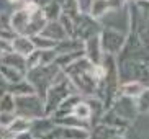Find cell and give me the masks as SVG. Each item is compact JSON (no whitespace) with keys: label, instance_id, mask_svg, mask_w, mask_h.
I'll return each instance as SVG.
<instances>
[{"label":"cell","instance_id":"obj_1","mask_svg":"<svg viewBox=\"0 0 149 139\" xmlns=\"http://www.w3.org/2000/svg\"><path fill=\"white\" fill-rule=\"evenodd\" d=\"M74 93H77V90H75V87L72 85V82L67 77L64 80H61V82L51 83L43 98L44 116H53L54 111L59 108V105L66 100L69 95H74Z\"/></svg>","mask_w":149,"mask_h":139},{"label":"cell","instance_id":"obj_2","mask_svg":"<svg viewBox=\"0 0 149 139\" xmlns=\"http://www.w3.org/2000/svg\"><path fill=\"white\" fill-rule=\"evenodd\" d=\"M15 115L23 116L28 120L44 116V106L43 100L38 95H28V97H17L15 98Z\"/></svg>","mask_w":149,"mask_h":139},{"label":"cell","instance_id":"obj_3","mask_svg":"<svg viewBox=\"0 0 149 139\" xmlns=\"http://www.w3.org/2000/svg\"><path fill=\"white\" fill-rule=\"evenodd\" d=\"M98 39H100L102 51L105 54H110V56L121 51L125 46V41H126V38L116 30H103L102 35H98Z\"/></svg>","mask_w":149,"mask_h":139},{"label":"cell","instance_id":"obj_4","mask_svg":"<svg viewBox=\"0 0 149 139\" xmlns=\"http://www.w3.org/2000/svg\"><path fill=\"white\" fill-rule=\"evenodd\" d=\"M113 111L118 116H121L123 120H126V121L131 123L133 120H134L136 116H138V110H136V103L134 100H131V98H125V97H116V100L113 101Z\"/></svg>","mask_w":149,"mask_h":139},{"label":"cell","instance_id":"obj_5","mask_svg":"<svg viewBox=\"0 0 149 139\" xmlns=\"http://www.w3.org/2000/svg\"><path fill=\"white\" fill-rule=\"evenodd\" d=\"M30 20H31V15L25 8L17 10V12L12 13V17L8 20L10 30L20 36H25L26 35V30H28V25H30Z\"/></svg>","mask_w":149,"mask_h":139},{"label":"cell","instance_id":"obj_6","mask_svg":"<svg viewBox=\"0 0 149 139\" xmlns=\"http://www.w3.org/2000/svg\"><path fill=\"white\" fill-rule=\"evenodd\" d=\"M54 128H56V124H54L53 118L51 116H43V118L31 120L30 133L35 136V139H44Z\"/></svg>","mask_w":149,"mask_h":139},{"label":"cell","instance_id":"obj_7","mask_svg":"<svg viewBox=\"0 0 149 139\" xmlns=\"http://www.w3.org/2000/svg\"><path fill=\"white\" fill-rule=\"evenodd\" d=\"M102 51L100 48V39H98V35L92 36V38H87L85 43H84V56L90 64H100L102 62Z\"/></svg>","mask_w":149,"mask_h":139},{"label":"cell","instance_id":"obj_8","mask_svg":"<svg viewBox=\"0 0 149 139\" xmlns=\"http://www.w3.org/2000/svg\"><path fill=\"white\" fill-rule=\"evenodd\" d=\"M10 44H12V52H15V54H18V56L25 57V59L35 51V44L31 43V38H28V36L17 35L13 39H12V43Z\"/></svg>","mask_w":149,"mask_h":139},{"label":"cell","instance_id":"obj_9","mask_svg":"<svg viewBox=\"0 0 149 139\" xmlns=\"http://www.w3.org/2000/svg\"><path fill=\"white\" fill-rule=\"evenodd\" d=\"M144 85L139 83L138 80H128V82L121 83L118 87V95L125 97V98H131V100H136L138 97L141 95V92L144 90Z\"/></svg>","mask_w":149,"mask_h":139},{"label":"cell","instance_id":"obj_10","mask_svg":"<svg viewBox=\"0 0 149 139\" xmlns=\"http://www.w3.org/2000/svg\"><path fill=\"white\" fill-rule=\"evenodd\" d=\"M0 62L7 67H13L17 70H22L25 72L26 70V65H25V57L18 56L15 52H3L2 56H0Z\"/></svg>","mask_w":149,"mask_h":139},{"label":"cell","instance_id":"obj_11","mask_svg":"<svg viewBox=\"0 0 149 139\" xmlns=\"http://www.w3.org/2000/svg\"><path fill=\"white\" fill-rule=\"evenodd\" d=\"M0 75L5 80V83H8V85H13V83H18V82H22V80H25V72L17 70L13 67H7L3 64H0Z\"/></svg>","mask_w":149,"mask_h":139},{"label":"cell","instance_id":"obj_12","mask_svg":"<svg viewBox=\"0 0 149 139\" xmlns=\"http://www.w3.org/2000/svg\"><path fill=\"white\" fill-rule=\"evenodd\" d=\"M30 126H31V120L23 118V116H15V120L12 121V124L7 128V133H8L10 138H13L15 134L30 131Z\"/></svg>","mask_w":149,"mask_h":139},{"label":"cell","instance_id":"obj_13","mask_svg":"<svg viewBox=\"0 0 149 139\" xmlns=\"http://www.w3.org/2000/svg\"><path fill=\"white\" fill-rule=\"evenodd\" d=\"M7 92H8V93H12L15 98H17V97L36 95V93H35V88L31 87V83L28 82L26 79H25V80H22V82H18V83H13V85H8Z\"/></svg>","mask_w":149,"mask_h":139},{"label":"cell","instance_id":"obj_14","mask_svg":"<svg viewBox=\"0 0 149 139\" xmlns=\"http://www.w3.org/2000/svg\"><path fill=\"white\" fill-rule=\"evenodd\" d=\"M69 116H74V118H77V120H80V121H87V123L90 121V120H92V110H90V106H88L87 100L82 98V100L72 108V111H70Z\"/></svg>","mask_w":149,"mask_h":139},{"label":"cell","instance_id":"obj_15","mask_svg":"<svg viewBox=\"0 0 149 139\" xmlns=\"http://www.w3.org/2000/svg\"><path fill=\"white\" fill-rule=\"evenodd\" d=\"M43 13H44V17H46V20L48 22H57L59 20V17L62 15L61 12V5L57 3V2H49V3H46L43 7Z\"/></svg>","mask_w":149,"mask_h":139},{"label":"cell","instance_id":"obj_16","mask_svg":"<svg viewBox=\"0 0 149 139\" xmlns=\"http://www.w3.org/2000/svg\"><path fill=\"white\" fill-rule=\"evenodd\" d=\"M108 10H110L108 0H93L92 5H90V17L98 20V18H102Z\"/></svg>","mask_w":149,"mask_h":139},{"label":"cell","instance_id":"obj_17","mask_svg":"<svg viewBox=\"0 0 149 139\" xmlns=\"http://www.w3.org/2000/svg\"><path fill=\"white\" fill-rule=\"evenodd\" d=\"M31 43L35 44V49H40V51H46V49H54L56 48V41L46 38L43 35H36L31 36Z\"/></svg>","mask_w":149,"mask_h":139},{"label":"cell","instance_id":"obj_18","mask_svg":"<svg viewBox=\"0 0 149 139\" xmlns=\"http://www.w3.org/2000/svg\"><path fill=\"white\" fill-rule=\"evenodd\" d=\"M0 113H15V97L8 92L0 95Z\"/></svg>","mask_w":149,"mask_h":139},{"label":"cell","instance_id":"obj_19","mask_svg":"<svg viewBox=\"0 0 149 139\" xmlns=\"http://www.w3.org/2000/svg\"><path fill=\"white\" fill-rule=\"evenodd\" d=\"M138 113H149V87L141 92V95L134 100Z\"/></svg>","mask_w":149,"mask_h":139},{"label":"cell","instance_id":"obj_20","mask_svg":"<svg viewBox=\"0 0 149 139\" xmlns=\"http://www.w3.org/2000/svg\"><path fill=\"white\" fill-rule=\"evenodd\" d=\"M17 115L15 113H0V129L7 131V128L12 124V121L15 120Z\"/></svg>","mask_w":149,"mask_h":139},{"label":"cell","instance_id":"obj_21","mask_svg":"<svg viewBox=\"0 0 149 139\" xmlns=\"http://www.w3.org/2000/svg\"><path fill=\"white\" fill-rule=\"evenodd\" d=\"M126 3V0H108L110 10H116V8H123Z\"/></svg>","mask_w":149,"mask_h":139},{"label":"cell","instance_id":"obj_22","mask_svg":"<svg viewBox=\"0 0 149 139\" xmlns=\"http://www.w3.org/2000/svg\"><path fill=\"white\" fill-rule=\"evenodd\" d=\"M12 139H35V136L31 134L30 131H26V133H20V134H15Z\"/></svg>","mask_w":149,"mask_h":139},{"label":"cell","instance_id":"obj_23","mask_svg":"<svg viewBox=\"0 0 149 139\" xmlns=\"http://www.w3.org/2000/svg\"><path fill=\"white\" fill-rule=\"evenodd\" d=\"M111 139H125V136H123V134H115Z\"/></svg>","mask_w":149,"mask_h":139},{"label":"cell","instance_id":"obj_24","mask_svg":"<svg viewBox=\"0 0 149 139\" xmlns=\"http://www.w3.org/2000/svg\"><path fill=\"white\" fill-rule=\"evenodd\" d=\"M8 3H17V2H20V0H7Z\"/></svg>","mask_w":149,"mask_h":139},{"label":"cell","instance_id":"obj_25","mask_svg":"<svg viewBox=\"0 0 149 139\" xmlns=\"http://www.w3.org/2000/svg\"><path fill=\"white\" fill-rule=\"evenodd\" d=\"M0 139H12V138H0Z\"/></svg>","mask_w":149,"mask_h":139},{"label":"cell","instance_id":"obj_26","mask_svg":"<svg viewBox=\"0 0 149 139\" xmlns=\"http://www.w3.org/2000/svg\"><path fill=\"white\" fill-rule=\"evenodd\" d=\"M0 56H2V52H0Z\"/></svg>","mask_w":149,"mask_h":139}]
</instances>
